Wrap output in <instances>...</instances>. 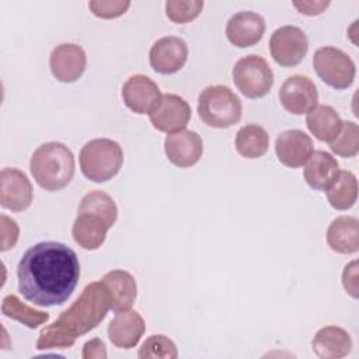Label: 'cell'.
Segmentation results:
<instances>
[{
	"label": "cell",
	"mask_w": 359,
	"mask_h": 359,
	"mask_svg": "<svg viewBox=\"0 0 359 359\" xmlns=\"http://www.w3.org/2000/svg\"><path fill=\"white\" fill-rule=\"evenodd\" d=\"M337 158L324 151L316 150L304 164L303 175L307 185L316 191H327L339 174Z\"/></svg>",
	"instance_id": "obj_21"
},
{
	"label": "cell",
	"mask_w": 359,
	"mask_h": 359,
	"mask_svg": "<svg viewBox=\"0 0 359 359\" xmlns=\"http://www.w3.org/2000/svg\"><path fill=\"white\" fill-rule=\"evenodd\" d=\"M342 285L353 299H358V261H352L345 265L342 272Z\"/></svg>",
	"instance_id": "obj_33"
},
{
	"label": "cell",
	"mask_w": 359,
	"mask_h": 359,
	"mask_svg": "<svg viewBox=\"0 0 359 359\" xmlns=\"http://www.w3.org/2000/svg\"><path fill=\"white\" fill-rule=\"evenodd\" d=\"M234 146L241 157L251 160L259 158L268 151L269 135L262 126L248 123L238 129L234 139Z\"/></svg>",
	"instance_id": "obj_25"
},
{
	"label": "cell",
	"mask_w": 359,
	"mask_h": 359,
	"mask_svg": "<svg viewBox=\"0 0 359 359\" xmlns=\"http://www.w3.org/2000/svg\"><path fill=\"white\" fill-rule=\"evenodd\" d=\"M241 114V101L227 86H208L198 97V115L210 128H230L240 122Z\"/></svg>",
	"instance_id": "obj_5"
},
{
	"label": "cell",
	"mask_w": 359,
	"mask_h": 359,
	"mask_svg": "<svg viewBox=\"0 0 359 359\" xmlns=\"http://www.w3.org/2000/svg\"><path fill=\"white\" fill-rule=\"evenodd\" d=\"M272 59L283 66L293 67L299 65L309 50L306 32L296 25H283L276 28L269 39Z\"/></svg>",
	"instance_id": "obj_9"
},
{
	"label": "cell",
	"mask_w": 359,
	"mask_h": 359,
	"mask_svg": "<svg viewBox=\"0 0 359 359\" xmlns=\"http://www.w3.org/2000/svg\"><path fill=\"white\" fill-rule=\"evenodd\" d=\"M137 356L140 359H151V358H161V359H175L178 356L177 345L172 339L163 334H154L146 338L142 344Z\"/></svg>",
	"instance_id": "obj_29"
},
{
	"label": "cell",
	"mask_w": 359,
	"mask_h": 359,
	"mask_svg": "<svg viewBox=\"0 0 359 359\" xmlns=\"http://www.w3.org/2000/svg\"><path fill=\"white\" fill-rule=\"evenodd\" d=\"M265 32V20L254 11H238L226 24V36L237 48H250L261 41Z\"/></svg>",
	"instance_id": "obj_18"
},
{
	"label": "cell",
	"mask_w": 359,
	"mask_h": 359,
	"mask_svg": "<svg viewBox=\"0 0 359 359\" xmlns=\"http://www.w3.org/2000/svg\"><path fill=\"white\" fill-rule=\"evenodd\" d=\"M164 151L174 165L188 168L195 165L203 153L202 137L189 129L168 133L164 139Z\"/></svg>",
	"instance_id": "obj_14"
},
{
	"label": "cell",
	"mask_w": 359,
	"mask_h": 359,
	"mask_svg": "<svg viewBox=\"0 0 359 359\" xmlns=\"http://www.w3.org/2000/svg\"><path fill=\"white\" fill-rule=\"evenodd\" d=\"M79 161L80 170L87 180L105 182L119 172L123 164V150L112 139H93L81 147Z\"/></svg>",
	"instance_id": "obj_6"
},
{
	"label": "cell",
	"mask_w": 359,
	"mask_h": 359,
	"mask_svg": "<svg viewBox=\"0 0 359 359\" xmlns=\"http://www.w3.org/2000/svg\"><path fill=\"white\" fill-rule=\"evenodd\" d=\"M328 247L338 254H355L359 250V222L353 216H339L327 229Z\"/></svg>",
	"instance_id": "obj_23"
},
{
	"label": "cell",
	"mask_w": 359,
	"mask_h": 359,
	"mask_svg": "<svg viewBox=\"0 0 359 359\" xmlns=\"http://www.w3.org/2000/svg\"><path fill=\"white\" fill-rule=\"evenodd\" d=\"M101 282L109 294L111 310L116 313L132 307L137 296V285L128 271L112 269L102 276Z\"/></svg>",
	"instance_id": "obj_22"
},
{
	"label": "cell",
	"mask_w": 359,
	"mask_h": 359,
	"mask_svg": "<svg viewBox=\"0 0 359 359\" xmlns=\"http://www.w3.org/2000/svg\"><path fill=\"white\" fill-rule=\"evenodd\" d=\"M18 290L35 306L63 304L80 278L76 252L59 241H41L29 247L17 266Z\"/></svg>",
	"instance_id": "obj_1"
},
{
	"label": "cell",
	"mask_w": 359,
	"mask_h": 359,
	"mask_svg": "<svg viewBox=\"0 0 359 359\" xmlns=\"http://www.w3.org/2000/svg\"><path fill=\"white\" fill-rule=\"evenodd\" d=\"M313 67L327 86L337 90L351 87L356 74L351 56L334 46L318 48L313 56Z\"/></svg>",
	"instance_id": "obj_8"
},
{
	"label": "cell",
	"mask_w": 359,
	"mask_h": 359,
	"mask_svg": "<svg viewBox=\"0 0 359 359\" xmlns=\"http://www.w3.org/2000/svg\"><path fill=\"white\" fill-rule=\"evenodd\" d=\"M202 8V0H168L165 3V14L175 24H187L195 20Z\"/></svg>",
	"instance_id": "obj_30"
},
{
	"label": "cell",
	"mask_w": 359,
	"mask_h": 359,
	"mask_svg": "<svg viewBox=\"0 0 359 359\" xmlns=\"http://www.w3.org/2000/svg\"><path fill=\"white\" fill-rule=\"evenodd\" d=\"M233 81L247 98H262L273 86V72L268 62L258 55L238 59L233 67Z\"/></svg>",
	"instance_id": "obj_7"
},
{
	"label": "cell",
	"mask_w": 359,
	"mask_h": 359,
	"mask_svg": "<svg viewBox=\"0 0 359 359\" xmlns=\"http://www.w3.org/2000/svg\"><path fill=\"white\" fill-rule=\"evenodd\" d=\"M116 219L118 208L115 201L104 191H90L80 201L72 236L83 250H98Z\"/></svg>",
	"instance_id": "obj_3"
},
{
	"label": "cell",
	"mask_w": 359,
	"mask_h": 359,
	"mask_svg": "<svg viewBox=\"0 0 359 359\" xmlns=\"http://www.w3.org/2000/svg\"><path fill=\"white\" fill-rule=\"evenodd\" d=\"M1 311L6 317L15 320L28 328H36L49 320V313L35 310L22 303L15 294H7L1 303Z\"/></svg>",
	"instance_id": "obj_27"
},
{
	"label": "cell",
	"mask_w": 359,
	"mask_h": 359,
	"mask_svg": "<svg viewBox=\"0 0 359 359\" xmlns=\"http://www.w3.org/2000/svg\"><path fill=\"white\" fill-rule=\"evenodd\" d=\"M330 149L339 157H355L359 151V128L355 122H342L338 136L330 143Z\"/></svg>",
	"instance_id": "obj_28"
},
{
	"label": "cell",
	"mask_w": 359,
	"mask_h": 359,
	"mask_svg": "<svg viewBox=\"0 0 359 359\" xmlns=\"http://www.w3.org/2000/svg\"><path fill=\"white\" fill-rule=\"evenodd\" d=\"M32 185L18 168L6 167L0 172V205L11 212H22L32 203Z\"/></svg>",
	"instance_id": "obj_11"
},
{
	"label": "cell",
	"mask_w": 359,
	"mask_h": 359,
	"mask_svg": "<svg viewBox=\"0 0 359 359\" xmlns=\"http://www.w3.org/2000/svg\"><path fill=\"white\" fill-rule=\"evenodd\" d=\"M306 125L317 140L331 143L342 128V119L332 107L317 105L307 114Z\"/></svg>",
	"instance_id": "obj_24"
},
{
	"label": "cell",
	"mask_w": 359,
	"mask_h": 359,
	"mask_svg": "<svg viewBox=\"0 0 359 359\" xmlns=\"http://www.w3.org/2000/svg\"><path fill=\"white\" fill-rule=\"evenodd\" d=\"M188 59V46L184 39L167 35L157 39L149 52V62L154 72L172 74L184 67Z\"/></svg>",
	"instance_id": "obj_12"
},
{
	"label": "cell",
	"mask_w": 359,
	"mask_h": 359,
	"mask_svg": "<svg viewBox=\"0 0 359 359\" xmlns=\"http://www.w3.org/2000/svg\"><path fill=\"white\" fill-rule=\"evenodd\" d=\"M111 309L109 294L101 280L88 283L69 309L41 330L36 349H66L76 339L94 330Z\"/></svg>",
	"instance_id": "obj_2"
},
{
	"label": "cell",
	"mask_w": 359,
	"mask_h": 359,
	"mask_svg": "<svg viewBox=\"0 0 359 359\" xmlns=\"http://www.w3.org/2000/svg\"><path fill=\"white\" fill-rule=\"evenodd\" d=\"M313 151L314 149L311 137L300 129L285 130L276 137L275 142V153L278 160L289 168L303 167Z\"/></svg>",
	"instance_id": "obj_17"
},
{
	"label": "cell",
	"mask_w": 359,
	"mask_h": 359,
	"mask_svg": "<svg viewBox=\"0 0 359 359\" xmlns=\"http://www.w3.org/2000/svg\"><path fill=\"white\" fill-rule=\"evenodd\" d=\"M144 330V320L136 310H122L109 321L108 338L118 348L132 349L139 344Z\"/></svg>",
	"instance_id": "obj_19"
},
{
	"label": "cell",
	"mask_w": 359,
	"mask_h": 359,
	"mask_svg": "<svg viewBox=\"0 0 359 359\" xmlns=\"http://www.w3.org/2000/svg\"><path fill=\"white\" fill-rule=\"evenodd\" d=\"M130 1L128 0H91L88 8L95 17L111 20L121 17L129 8Z\"/></svg>",
	"instance_id": "obj_31"
},
{
	"label": "cell",
	"mask_w": 359,
	"mask_h": 359,
	"mask_svg": "<svg viewBox=\"0 0 359 359\" xmlns=\"http://www.w3.org/2000/svg\"><path fill=\"white\" fill-rule=\"evenodd\" d=\"M158 86L144 74L130 76L122 86V100L135 114H151L161 100Z\"/></svg>",
	"instance_id": "obj_13"
},
{
	"label": "cell",
	"mask_w": 359,
	"mask_h": 359,
	"mask_svg": "<svg viewBox=\"0 0 359 359\" xmlns=\"http://www.w3.org/2000/svg\"><path fill=\"white\" fill-rule=\"evenodd\" d=\"M330 205L337 210L351 209L358 199V180L352 171L341 170L337 180L325 191Z\"/></svg>",
	"instance_id": "obj_26"
},
{
	"label": "cell",
	"mask_w": 359,
	"mask_h": 359,
	"mask_svg": "<svg viewBox=\"0 0 359 359\" xmlns=\"http://www.w3.org/2000/svg\"><path fill=\"white\" fill-rule=\"evenodd\" d=\"M0 234H1V247L0 250L4 252L13 248L18 240L20 229L15 220L7 217L6 215L0 216Z\"/></svg>",
	"instance_id": "obj_32"
},
{
	"label": "cell",
	"mask_w": 359,
	"mask_h": 359,
	"mask_svg": "<svg viewBox=\"0 0 359 359\" xmlns=\"http://www.w3.org/2000/svg\"><path fill=\"white\" fill-rule=\"evenodd\" d=\"M279 101L287 112L303 115L317 107L318 91L316 84L307 76L293 74L280 86Z\"/></svg>",
	"instance_id": "obj_10"
},
{
	"label": "cell",
	"mask_w": 359,
	"mask_h": 359,
	"mask_svg": "<svg viewBox=\"0 0 359 359\" xmlns=\"http://www.w3.org/2000/svg\"><path fill=\"white\" fill-rule=\"evenodd\" d=\"M81 358H84V359H93V358H98V359L102 358L104 359V358H107L105 344L98 338L87 341L83 346Z\"/></svg>",
	"instance_id": "obj_35"
},
{
	"label": "cell",
	"mask_w": 359,
	"mask_h": 359,
	"mask_svg": "<svg viewBox=\"0 0 359 359\" xmlns=\"http://www.w3.org/2000/svg\"><path fill=\"white\" fill-rule=\"evenodd\" d=\"M29 170L36 184L45 191H60L70 184L76 163L72 150L60 142L41 144L31 156Z\"/></svg>",
	"instance_id": "obj_4"
},
{
	"label": "cell",
	"mask_w": 359,
	"mask_h": 359,
	"mask_svg": "<svg viewBox=\"0 0 359 359\" xmlns=\"http://www.w3.org/2000/svg\"><path fill=\"white\" fill-rule=\"evenodd\" d=\"M87 66L84 49L76 43H60L50 52L49 67L53 77L60 83L77 81Z\"/></svg>",
	"instance_id": "obj_15"
},
{
	"label": "cell",
	"mask_w": 359,
	"mask_h": 359,
	"mask_svg": "<svg viewBox=\"0 0 359 359\" xmlns=\"http://www.w3.org/2000/svg\"><path fill=\"white\" fill-rule=\"evenodd\" d=\"M189 104L177 94H163L156 109L149 114L153 128L160 132L172 133L185 129L191 119Z\"/></svg>",
	"instance_id": "obj_16"
},
{
	"label": "cell",
	"mask_w": 359,
	"mask_h": 359,
	"mask_svg": "<svg viewBox=\"0 0 359 359\" xmlns=\"http://www.w3.org/2000/svg\"><path fill=\"white\" fill-rule=\"evenodd\" d=\"M311 348L320 359H341L351 352L352 338L346 330L327 325L316 332Z\"/></svg>",
	"instance_id": "obj_20"
},
{
	"label": "cell",
	"mask_w": 359,
	"mask_h": 359,
	"mask_svg": "<svg viewBox=\"0 0 359 359\" xmlns=\"http://www.w3.org/2000/svg\"><path fill=\"white\" fill-rule=\"evenodd\" d=\"M293 7L304 15H318L321 13H324L328 6L330 1H324V0H302V1H293L292 3Z\"/></svg>",
	"instance_id": "obj_34"
}]
</instances>
